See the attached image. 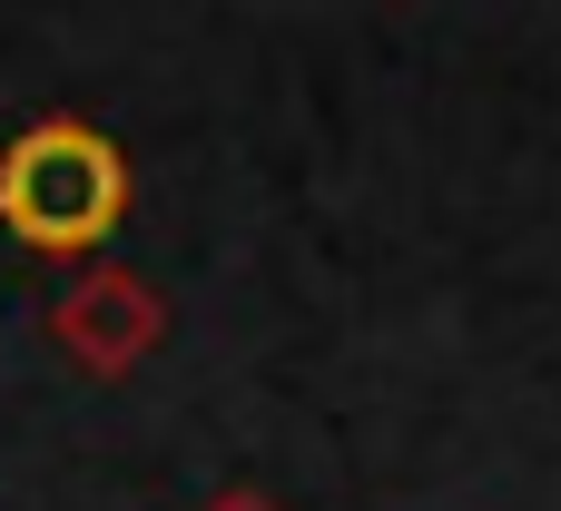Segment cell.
<instances>
[{"instance_id": "cell-2", "label": "cell", "mask_w": 561, "mask_h": 511, "mask_svg": "<svg viewBox=\"0 0 561 511\" xmlns=\"http://www.w3.org/2000/svg\"><path fill=\"white\" fill-rule=\"evenodd\" d=\"M49 345L89 374V384H128L158 345H168V295L138 266H79L49 295Z\"/></svg>"}, {"instance_id": "cell-3", "label": "cell", "mask_w": 561, "mask_h": 511, "mask_svg": "<svg viewBox=\"0 0 561 511\" xmlns=\"http://www.w3.org/2000/svg\"><path fill=\"white\" fill-rule=\"evenodd\" d=\"M207 511H286V502H276V492H256V483H227Z\"/></svg>"}, {"instance_id": "cell-1", "label": "cell", "mask_w": 561, "mask_h": 511, "mask_svg": "<svg viewBox=\"0 0 561 511\" xmlns=\"http://www.w3.org/2000/svg\"><path fill=\"white\" fill-rule=\"evenodd\" d=\"M138 177H128V148L89 118H30L10 148H0V227L30 246V256H89L118 236Z\"/></svg>"}]
</instances>
